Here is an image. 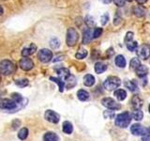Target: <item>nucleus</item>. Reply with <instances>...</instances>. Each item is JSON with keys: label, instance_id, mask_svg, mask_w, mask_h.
<instances>
[{"label": "nucleus", "instance_id": "f257e3e1", "mask_svg": "<svg viewBox=\"0 0 150 141\" xmlns=\"http://www.w3.org/2000/svg\"><path fill=\"white\" fill-rule=\"evenodd\" d=\"M131 121V116L129 112H124L117 115L115 118V125L119 128H126L128 127Z\"/></svg>", "mask_w": 150, "mask_h": 141}, {"label": "nucleus", "instance_id": "f03ea898", "mask_svg": "<svg viewBox=\"0 0 150 141\" xmlns=\"http://www.w3.org/2000/svg\"><path fill=\"white\" fill-rule=\"evenodd\" d=\"M15 72V65L11 60L5 59L0 62V73L3 75H11Z\"/></svg>", "mask_w": 150, "mask_h": 141}, {"label": "nucleus", "instance_id": "7ed1b4c3", "mask_svg": "<svg viewBox=\"0 0 150 141\" xmlns=\"http://www.w3.org/2000/svg\"><path fill=\"white\" fill-rule=\"evenodd\" d=\"M121 85V81L118 77L116 76H109L105 79L103 82V87H104L107 90H115V88H119Z\"/></svg>", "mask_w": 150, "mask_h": 141}, {"label": "nucleus", "instance_id": "20e7f679", "mask_svg": "<svg viewBox=\"0 0 150 141\" xmlns=\"http://www.w3.org/2000/svg\"><path fill=\"white\" fill-rule=\"evenodd\" d=\"M79 40V34L75 28L70 27L67 31V38H66V42L68 46H74L77 43Z\"/></svg>", "mask_w": 150, "mask_h": 141}, {"label": "nucleus", "instance_id": "39448f33", "mask_svg": "<svg viewBox=\"0 0 150 141\" xmlns=\"http://www.w3.org/2000/svg\"><path fill=\"white\" fill-rule=\"evenodd\" d=\"M0 107L4 110H8L12 113L19 110L17 105L12 100H11V99H3V100L0 102Z\"/></svg>", "mask_w": 150, "mask_h": 141}, {"label": "nucleus", "instance_id": "423d86ee", "mask_svg": "<svg viewBox=\"0 0 150 141\" xmlns=\"http://www.w3.org/2000/svg\"><path fill=\"white\" fill-rule=\"evenodd\" d=\"M38 58L41 61L42 63H48L53 58V53L49 49H40L38 53Z\"/></svg>", "mask_w": 150, "mask_h": 141}, {"label": "nucleus", "instance_id": "0eeeda50", "mask_svg": "<svg viewBox=\"0 0 150 141\" xmlns=\"http://www.w3.org/2000/svg\"><path fill=\"white\" fill-rule=\"evenodd\" d=\"M101 103L103 106L107 107L108 109H110V110H117V109H120V107H121L119 103L115 102L114 99H112V98H103L101 100Z\"/></svg>", "mask_w": 150, "mask_h": 141}, {"label": "nucleus", "instance_id": "6e6552de", "mask_svg": "<svg viewBox=\"0 0 150 141\" xmlns=\"http://www.w3.org/2000/svg\"><path fill=\"white\" fill-rule=\"evenodd\" d=\"M137 56L141 59L146 60L150 56V45L148 44H143L137 49Z\"/></svg>", "mask_w": 150, "mask_h": 141}, {"label": "nucleus", "instance_id": "1a4fd4ad", "mask_svg": "<svg viewBox=\"0 0 150 141\" xmlns=\"http://www.w3.org/2000/svg\"><path fill=\"white\" fill-rule=\"evenodd\" d=\"M44 118L47 121L52 122V123H58L60 120V116L54 110H47L44 114Z\"/></svg>", "mask_w": 150, "mask_h": 141}, {"label": "nucleus", "instance_id": "9d476101", "mask_svg": "<svg viewBox=\"0 0 150 141\" xmlns=\"http://www.w3.org/2000/svg\"><path fill=\"white\" fill-rule=\"evenodd\" d=\"M19 65H20V68L23 70H30L34 67V62L29 58H23L20 60Z\"/></svg>", "mask_w": 150, "mask_h": 141}, {"label": "nucleus", "instance_id": "9b49d317", "mask_svg": "<svg viewBox=\"0 0 150 141\" xmlns=\"http://www.w3.org/2000/svg\"><path fill=\"white\" fill-rule=\"evenodd\" d=\"M130 132L131 134L134 135H144L145 132H146V129L143 127L141 124H133L130 127Z\"/></svg>", "mask_w": 150, "mask_h": 141}, {"label": "nucleus", "instance_id": "f8f14e48", "mask_svg": "<svg viewBox=\"0 0 150 141\" xmlns=\"http://www.w3.org/2000/svg\"><path fill=\"white\" fill-rule=\"evenodd\" d=\"M37 51V45L35 43H31L28 47L23 48L22 51V56L23 58H28L29 56L33 55Z\"/></svg>", "mask_w": 150, "mask_h": 141}, {"label": "nucleus", "instance_id": "ddd939ff", "mask_svg": "<svg viewBox=\"0 0 150 141\" xmlns=\"http://www.w3.org/2000/svg\"><path fill=\"white\" fill-rule=\"evenodd\" d=\"M131 105L135 109H141V107L143 106V100L139 96L135 95L131 99Z\"/></svg>", "mask_w": 150, "mask_h": 141}, {"label": "nucleus", "instance_id": "4468645a", "mask_svg": "<svg viewBox=\"0 0 150 141\" xmlns=\"http://www.w3.org/2000/svg\"><path fill=\"white\" fill-rule=\"evenodd\" d=\"M135 72H136V74H137L139 77L143 78V77L146 76V74L148 73V68L144 65H140L139 67L135 70Z\"/></svg>", "mask_w": 150, "mask_h": 141}, {"label": "nucleus", "instance_id": "2eb2a0df", "mask_svg": "<svg viewBox=\"0 0 150 141\" xmlns=\"http://www.w3.org/2000/svg\"><path fill=\"white\" fill-rule=\"evenodd\" d=\"M93 39V35H92V31L90 28H87L83 31V44H87L90 42V41Z\"/></svg>", "mask_w": 150, "mask_h": 141}, {"label": "nucleus", "instance_id": "dca6fc26", "mask_svg": "<svg viewBox=\"0 0 150 141\" xmlns=\"http://www.w3.org/2000/svg\"><path fill=\"white\" fill-rule=\"evenodd\" d=\"M95 77L93 76L92 74H86V75H84V77H83V84H84V86H86V87H92L94 84H95Z\"/></svg>", "mask_w": 150, "mask_h": 141}, {"label": "nucleus", "instance_id": "f3484780", "mask_svg": "<svg viewBox=\"0 0 150 141\" xmlns=\"http://www.w3.org/2000/svg\"><path fill=\"white\" fill-rule=\"evenodd\" d=\"M44 141H58V136L54 132H47L43 136Z\"/></svg>", "mask_w": 150, "mask_h": 141}, {"label": "nucleus", "instance_id": "a211bd4d", "mask_svg": "<svg viewBox=\"0 0 150 141\" xmlns=\"http://www.w3.org/2000/svg\"><path fill=\"white\" fill-rule=\"evenodd\" d=\"M57 73H58V75H59L60 78L62 79V80H66L70 75L69 70L67 68H60V69H58L57 70Z\"/></svg>", "mask_w": 150, "mask_h": 141}, {"label": "nucleus", "instance_id": "6ab92c4d", "mask_svg": "<svg viewBox=\"0 0 150 141\" xmlns=\"http://www.w3.org/2000/svg\"><path fill=\"white\" fill-rule=\"evenodd\" d=\"M107 70V65L104 64L103 62H97L95 64V72L98 74H100L102 73H104Z\"/></svg>", "mask_w": 150, "mask_h": 141}, {"label": "nucleus", "instance_id": "aec40b11", "mask_svg": "<svg viewBox=\"0 0 150 141\" xmlns=\"http://www.w3.org/2000/svg\"><path fill=\"white\" fill-rule=\"evenodd\" d=\"M115 65L119 68H124L126 66V59L122 55L116 56V58L115 59Z\"/></svg>", "mask_w": 150, "mask_h": 141}, {"label": "nucleus", "instance_id": "412c9836", "mask_svg": "<svg viewBox=\"0 0 150 141\" xmlns=\"http://www.w3.org/2000/svg\"><path fill=\"white\" fill-rule=\"evenodd\" d=\"M125 86L128 88L130 91H132V92L138 91V86H137V84L135 83L134 80H129V81H126L125 82Z\"/></svg>", "mask_w": 150, "mask_h": 141}, {"label": "nucleus", "instance_id": "4be33fe9", "mask_svg": "<svg viewBox=\"0 0 150 141\" xmlns=\"http://www.w3.org/2000/svg\"><path fill=\"white\" fill-rule=\"evenodd\" d=\"M77 97L80 101H87L89 99V93L86 90H83V89H80V90L77 92Z\"/></svg>", "mask_w": 150, "mask_h": 141}, {"label": "nucleus", "instance_id": "5701e85b", "mask_svg": "<svg viewBox=\"0 0 150 141\" xmlns=\"http://www.w3.org/2000/svg\"><path fill=\"white\" fill-rule=\"evenodd\" d=\"M115 96L118 101H124L127 97V92L124 89H116L115 91Z\"/></svg>", "mask_w": 150, "mask_h": 141}, {"label": "nucleus", "instance_id": "b1692460", "mask_svg": "<svg viewBox=\"0 0 150 141\" xmlns=\"http://www.w3.org/2000/svg\"><path fill=\"white\" fill-rule=\"evenodd\" d=\"M50 80L51 81H54V83H56L59 86V90L60 92H63L64 88H65V81L62 80L61 78H57V77H50Z\"/></svg>", "mask_w": 150, "mask_h": 141}, {"label": "nucleus", "instance_id": "393cba45", "mask_svg": "<svg viewBox=\"0 0 150 141\" xmlns=\"http://www.w3.org/2000/svg\"><path fill=\"white\" fill-rule=\"evenodd\" d=\"M67 84H68V86H67L68 89L71 88L72 87H74L75 85H76V79H75V77L73 76V75L70 74L69 76L65 80V86Z\"/></svg>", "mask_w": 150, "mask_h": 141}, {"label": "nucleus", "instance_id": "a878e982", "mask_svg": "<svg viewBox=\"0 0 150 141\" xmlns=\"http://www.w3.org/2000/svg\"><path fill=\"white\" fill-rule=\"evenodd\" d=\"M73 131V126L69 121H65L63 123V132L65 134L70 135Z\"/></svg>", "mask_w": 150, "mask_h": 141}, {"label": "nucleus", "instance_id": "bb28decb", "mask_svg": "<svg viewBox=\"0 0 150 141\" xmlns=\"http://www.w3.org/2000/svg\"><path fill=\"white\" fill-rule=\"evenodd\" d=\"M144 118V113L141 109H134V111L132 112V119H134L135 120L140 121L142 120Z\"/></svg>", "mask_w": 150, "mask_h": 141}, {"label": "nucleus", "instance_id": "cd10ccee", "mask_svg": "<svg viewBox=\"0 0 150 141\" xmlns=\"http://www.w3.org/2000/svg\"><path fill=\"white\" fill-rule=\"evenodd\" d=\"M28 133H29V132H28L27 128H22L18 133V137L21 140H25L28 136Z\"/></svg>", "mask_w": 150, "mask_h": 141}, {"label": "nucleus", "instance_id": "c85d7f7f", "mask_svg": "<svg viewBox=\"0 0 150 141\" xmlns=\"http://www.w3.org/2000/svg\"><path fill=\"white\" fill-rule=\"evenodd\" d=\"M126 45H127V48H128V49H129V51H131V52L135 51L136 49L138 48V43H137V41H130L126 42Z\"/></svg>", "mask_w": 150, "mask_h": 141}, {"label": "nucleus", "instance_id": "c756f323", "mask_svg": "<svg viewBox=\"0 0 150 141\" xmlns=\"http://www.w3.org/2000/svg\"><path fill=\"white\" fill-rule=\"evenodd\" d=\"M86 56H87V51L86 49H80L76 53V55H75V58L78 59H83L86 58Z\"/></svg>", "mask_w": 150, "mask_h": 141}, {"label": "nucleus", "instance_id": "7c9ffc66", "mask_svg": "<svg viewBox=\"0 0 150 141\" xmlns=\"http://www.w3.org/2000/svg\"><path fill=\"white\" fill-rule=\"evenodd\" d=\"M129 65H130V69L131 70H135L136 69H137L139 66L141 65V62H140V60L138 59V58H132L130 60V63H129Z\"/></svg>", "mask_w": 150, "mask_h": 141}, {"label": "nucleus", "instance_id": "2f4dec72", "mask_svg": "<svg viewBox=\"0 0 150 141\" xmlns=\"http://www.w3.org/2000/svg\"><path fill=\"white\" fill-rule=\"evenodd\" d=\"M133 12H134L135 15L138 16V17H143V16H144V14H145V11L142 7H136L133 9Z\"/></svg>", "mask_w": 150, "mask_h": 141}, {"label": "nucleus", "instance_id": "473e14b6", "mask_svg": "<svg viewBox=\"0 0 150 141\" xmlns=\"http://www.w3.org/2000/svg\"><path fill=\"white\" fill-rule=\"evenodd\" d=\"M15 84L17 87H20V88H25L28 86V84H29V82H28L27 79H19V80H16L15 81Z\"/></svg>", "mask_w": 150, "mask_h": 141}, {"label": "nucleus", "instance_id": "72a5a7b5", "mask_svg": "<svg viewBox=\"0 0 150 141\" xmlns=\"http://www.w3.org/2000/svg\"><path fill=\"white\" fill-rule=\"evenodd\" d=\"M50 46L53 49H57L60 46V41L57 39V38H53V39L50 41Z\"/></svg>", "mask_w": 150, "mask_h": 141}, {"label": "nucleus", "instance_id": "f704fd0d", "mask_svg": "<svg viewBox=\"0 0 150 141\" xmlns=\"http://www.w3.org/2000/svg\"><path fill=\"white\" fill-rule=\"evenodd\" d=\"M84 22H86L88 27H93L95 26V21H94V18L91 15H86V19H84Z\"/></svg>", "mask_w": 150, "mask_h": 141}, {"label": "nucleus", "instance_id": "c9c22d12", "mask_svg": "<svg viewBox=\"0 0 150 141\" xmlns=\"http://www.w3.org/2000/svg\"><path fill=\"white\" fill-rule=\"evenodd\" d=\"M103 116H104L105 119H114L115 114V112L112 111V110H106L104 111V113H103Z\"/></svg>", "mask_w": 150, "mask_h": 141}, {"label": "nucleus", "instance_id": "e433bc0d", "mask_svg": "<svg viewBox=\"0 0 150 141\" xmlns=\"http://www.w3.org/2000/svg\"><path fill=\"white\" fill-rule=\"evenodd\" d=\"M102 34V28L100 27H97L95 28V30L93 31L92 35H93V39H97V38L100 37Z\"/></svg>", "mask_w": 150, "mask_h": 141}, {"label": "nucleus", "instance_id": "4c0bfd02", "mask_svg": "<svg viewBox=\"0 0 150 141\" xmlns=\"http://www.w3.org/2000/svg\"><path fill=\"white\" fill-rule=\"evenodd\" d=\"M143 141H150V127L148 129H146L145 135H143Z\"/></svg>", "mask_w": 150, "mask_h": 141}, {"label": "nucleus", "instance_id": "58836bf2", "mask_svg": "<svg viewBox=\"0 0 150 141\" xmlns=\"http://www.w3.org/2000/svg\"><path fill=\"white\" fill-rule=\"evenodd\" d=\"M132 39H133V33L132 32H128V33H127L126 38H125V41L126 42L130 41H132Z\"/></svg>", "mask_w": 150, "mask_h": 141}, {"label": "nucleus", "instance_id": "ea45409f", "mask_svg": "<svg viewBox=\"0 0 150 141\" xmlns=\"http://www.w3.org/2000/svg\"><path fill=\"white\" fill-rule=\"evenodd\" d=\"M100 20H101V24H102L103 26L106 25L107 22L109 21V15H108V14H104V15H102Z\"/></svg>", "mask_w": 150, "mask_h": 141}, {"label": "nucleus", "instance_id": "a19ab883", "mask_svg": "<svg viewBox=\"0 0 150 141\" xmlns=\"http://www.w3.org/2000/svg\"><path fill=\"white\" fill-rule=\"evenodd\" d=\"M125 1H126V0H114L115 4L116 5L117 7H123L125 5Z\"/></svg>", "mask_w": 150, "mask_h": 141}, {"label": "nucleus", "instance_id": "79ce46f5", "mask_svg": "<svg viewBox=\"0 0 150 141\" xmlns=\"http://www.w3.org/2000/svg\"><path fill=\"white\" fill-rule=\"evenodd\" d=\"M20 124H21V121L18 120H15L14 121H12V129L16 130L18 128V126H20Z\"/></svg>", "mask_w": 150, "mask_h": 141}, {"label": "nucleus", "instance_id": "37998d69", "mask_svg": "<svg viewBox=\"0 0 150 141\" xmlns=\"http://www.w3.org/2000/svg\"><path fill=\"white\" fill-rule=\"evenodd\" d=\"M63 58L64 56H57L55 59H54V62H56V61H58V60H62L63 59Z\"/></svg>", "mask_w": 150, "mask_h": 141}, {"label": "nucleus", "instance_id": "c03bdc74", "mask_svg": "<svg viewBox=\"0 0 150 141\" xmlns=\"http://www.w3.org/2000/svg\"><path fill=\"white\" fill-rule=\"evenodd\" d=\"M100 1L102 3H104V4H110L112 1V0H100Z\"/></svg>", "mask_w": 150, "mask_h": 141}, {"label": "nucleus", "instance_id": "a18cd8bd", "mask_svg": "<svg viewBox=\"0 0 150 141\" xmlns=\"http://www.w3.org/2000/svg\"><path fill=\"white\" fill-rule=\"evenodd\" d=\"M136 1H137L139 4H144V3H145L147 1V0H136Z\"/></svg>", "mask_w": 150, "mask_h": 141}, {"label": "nucleus", "instance_id": "49530a36", "mask_svg": "<svg viewBox=\"0 0 150 141\" xmlns=\"http://www.w3.org/2000/svg\"><path fill=\"white\" fill-rule=\"evenodd\" d=\"M3 12H4V11H3V8H2L1 5H0V15H2Z\"/></svg>", "mask_w": 150, "mask_h": 141}, {"label": "nucleus", "instance_id": "de8ad7c7", "mask_svg": "<svg viewBox=\"0 0 150 141\" xmlns=\"http://www.w3.org/2000/svg\"><path fill=\"white\" fill-rule=\"evenodd\" d=\"M148 111H149V113H150V105H149V106H148Z\"/></svg>", "mask_w": 150, "mask_h": 141}, {"label": "nucleus", "instance_id": "09e8293b", "mask_svg": "<svg viewBox=\"0 0 150 141\" xmlns=\"http://www.w3.org/2000/svg\"><path fill=\"white\" fill-rule=\"evenodd\" d=\"M127 1H129V2H130V1H132V0H127Z\"/></svg>", "mask_w": 150, "mask_h": 141}]
</instances>
